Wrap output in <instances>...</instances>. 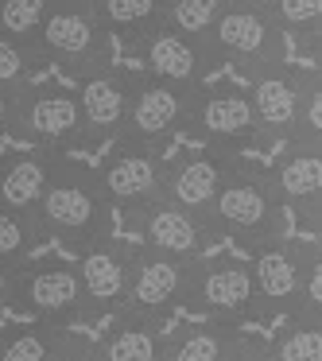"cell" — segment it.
<instances>
[{
  "label": "cell",
  "instance_id": "10",
  "mask_svg": "<svg viewBox=\"0 0 322 361\" xmlns=\"http://www.w3.org/2000/svg\"><path fill=\"white\" fill-rule=\"evenodd\" d=\"M190 264H194V260L171 257V252H156V249H148V245L132 249L128 291H125V307H120V311L163 322L171 311H179V307L187 303Z\"/></svg>",
  "mask_w": 322,
  "mask_h": 361
},
{
  "label": "cell",
  "instance_id": "28",
  "mask_svg": "<svg viewBox=\"0 0 322 361\" xmlns=\"http://www.w3.org/2000/svg\"><path fill=\"white\" fill-rule=\"evenodd\" d=\"M35 229L32 214L24 210H12L8 202H0V260H12V264H24L35 249Z\"/></svg>",
  "mask_w": 322,
  "mask_h": 361
},
{
  "label": "cell",
  "instance_id": "4",
  "mask_svg": "<svg viewBox=\"0 0 322 361\" xmlns=\"http://www.w3.org/2000/svg\"><path fill=\"white\" fill-rule=\"evenodd\" d=\"M252 288H256V314L287 319L299 307L314 303L318 288V245L268 237L252 245Z\"/></svg>",
  "mask_w": 322,
  "mask_h": 361
},
{
  "label": "cell",
  "instance_id": "9",
  "mask_svg": "<svg viewBox=\"0 0 322 361\" xmlns=\"http://www.w3.org/2000/svg\"><path fill=\"white\" fill-rule=\"evenodd\" d=\"M202 319L221 322H244L256 314V288H252V268L241 257L202 260L194 257L187 283V303Z\"/></svg>",
  "mask_w": 322,
  "mask_h": 361
},
{
  "label": "cell",
  "instance_id": "20",
  "mask_svg": "<svg viewBox=\"0 0 322 361\" xmlns=\"http://www.w3.org/2000/svg\"><path fill=\"white\" fill-rule=\"evenodd\" d=\"M249 342L241 338L237 322L202 319L179 326L171 338H163V357L167 361H225V357H249Z\"/></svg>",
  "mask_w": 322,
  "mask_h": 361
},
{
  "label": "cell",
  "instance_id": "23",
  "mask_svg": "<svg viewBox=\"0 0 322 361\" xmlns=\"http://www.w3.org/2000/svg\"><path fill=\"white\" fill-rule=\"evenodd\" d=\"M94 357H101V361H156V357H163L159 322L117 311V326L97 342Z\"/></svg>",
  "mask_w": 322,
  "mask_h": 361
},
{
  "label": "cell",
  "instance_id": "3",
  "mask_svg": "<svg viewBox=\"0 0 322 361\" xmlns=\"http://www.w3.org/2000/svg\"><path fill=\"white\" fill-rule=\"evenodd\" d=\"M283 221H287V210H283L268 171L264 167H249L237 156L210 206V229L218 237H233V241L252 249L268 237H280Z\"/></svg>",
  "mask_w": 322,
  "mask_h": 361
},
{
  "label": "cell",
  "instance_id": "2",
  "mask_svg": "<svg viewBox=\"0 0 322 361\" xmlns=\"http://www.w3.org/2000/svg\"><path fill=\"white\" fill-rule=\"evenodd\" d=\"M109 210L113 206L105 202L101 187H97L94 167H82L66 152H58L55 171H51L47 187L32 210V221L39 233L55 237L78 252L82 245L109 237Z\"/></svg>",
  "mask_w": 322,
  "mask_h": 361
},
{
  "label": "cell",
  "instance_id": "15",
  "mask_svg": "<svg viewBox=\"0 0 322 361\" xmlns=\"http://www.w3.org/2000/svg\"><path fill=\"white\" fill-rule=\"evenodd\" d=\"M132 47L140 51L144 59V71L156 74V78H167V82H182V86H202L206 74L218 71V59H213L210 43H198L190 35L175 32L171 24L159 20L156 27L132 39Z\"/></svg>",
  "mask_w": 322,
  "mask_h": 361
},
{
  "label": "cell",
  "instance_id": "25",
  "mask_svg": "<svg viewBox=\"0 0 322 361\" xmlns=\"http://www.w3.org/2000/svg\"><path fill=\"white\" fill-rule=\"evenodd\" d=\"M94 4H97L101 24L109 27V35H125L132 43L163 20L167 0H94Z\"/></svg>",
  "mask_w": 322,
  "mask_h": 361
},
{
  "label": "cell",
  "instance_id": "17",
  "mask_svg": "<svg viewBox=\"0 0 322 361\" xmlns=\"http://www.w3.org/2000/svg\"><path fill=\"white\" fill-rule=\"evenodd\" d=\"M128 264H132V249L113 237L82 245L74 268H78L82 295H86V314H117L125 307Z\"/></svg>",
  "mask_w": 322,
  "mask_h": 361
},
{
  "label": "cell",
  "instance_id": "5",
  "mask_svg": "<svg viewBox=\"0 0 322 361\" xmlns=\"http://www.w3.org/2000/svg\"><path fill=\"white\" fill-rule=\"evenodd\" d=\"M210 51L237 71L256 74L275 63H287V32L280 27L268 0H229L210 32Z\"/></svg>",
  "mask_w": 322,
  "mask_h": 361
},
{
  "label": "cell",
  "instance_id": "32",
  "mask_svg": "<svg viewBox=\"0 0 322 361\" xmlns=\"http://www.w3.org/2000/svg\"><path fill=\"white\" fill-rule=\"evenodd\" d=\"M16 268L12 260H0V307L12 303V288H16Z\"/></svg>",
  "mask_w": 322,
  "mask_h": 361
},
{
  "label": "cell",
  "instance_id": "24",
  "mask_svg": "<svg viewBox=\"0 0 322 361\" xmlns=\"http://www.w3.org/2000/svg\"><path fill=\"white\" fill-rule=\"evenodd\" d=\"M272 361H322V303L299 307L295 314H287L283 330L275 334V342L268 345Z\"/></svg>",
  "mask_w": 322,
  "mask_h": 361
},
{
  "label": "cell",
  "instance_id": "1",
  "mask_svg": "<svg viewBox=\"0 0 322 361\" xmlns=\"http://www.w3.org/2000/svg\"><path fill=\"white\" fill-rule=\"evenodd\" d=\"M256 140H322V74L291 71V63H275L252 74L249 90Z\"/></svg>",
  "mask_w": 322,
  "mask_h": 361
},
{
  "label": "cell",
  "instance_id": "18",
  "mask_svg": "<svg viewBox=\"0 0 322 361\" xmlns=\"http://www.w3.org/2000/svg\"><path fill=\"white\" fill-rule=\"evenodd\" d=\"M136 229H140L144 245L156 252H171V257H182V260H194L218 241V233L210 229V221L198 218V214L175 206L171 198H156L148 202L144 210L132 214Z\"/></svg>",
  "mask_w": 322,
  "mask_h": 361
},
{
  "label": "cell",
  "instance_id": "27",
  "mask_svg": "<svg viewBox=\"0 0 322 361\" xmlns=\"http://www.w3.org/2000/svg\"><path fill=\"white\" fill-rule=\"evenodd\" d=\"M268 4L287 39L295 35L303 47H314L322 39V0H268Z\"/></svg>",
  "mask_w": 322,
  "mask_h": 361
},
{
  "label": "cell",
  "instance_id": "13",
  "mask_svg": "<svg viewBox=\"0 0 322 361\" xmlns=\"http://www.w3.org/2000/svg\"><path fill=\"white\" fill-rule=\"evenodd\" d=\"M187 133L198 136L206 148L221 152H244L256 140V121H252L249 94L241 90H198L194 109H190Z\"/></svg>",
  "mask_w": 322,
  "mask_h": 361
},
{
  "label": "cell",
  "instance_id": "11",
  "mask_svg": "<svg viewBox=\"0 0 322 361\" xmlns=\"http://www.w3.org/2000/svg\"><path fill=\"white\" fill-rule=\"evenodd\" d=\"M12 303H20L27 314L47 322H70L86 314V295L74 260H32L16 268Z\"/></svg>",
  "mask_w": 322,
  "mask_h": 361
},
{
  "label": "cell",
  "instance_id": "19",
  "mask_svg": "<svg viewBox=\"0 0 322 361\" xmlns=\"http://www.w3.org/2000/svg\"><path fill=\"white\" fill-rule=\"evenodd\" d=\"M241 152H221V148H202L190 152V156L167 164V179H163V198H171L175 206L198 214V218L210 221V206L218 198L221 179L229 175L233 159Z\"/></svg>",
  "mask_w": 322,
  "mask_h": 361
},
{
  "label": "cell",
  "instance_id": "7",
  "mask_svg": "<svg viewBox=\"0 0 322 361\" xmlns=\"http://www.w3.org/2000/svg\"><path fill=\"white\" fill-rule=\"evenodd\" d=\"M97 187H101L105 202L125 210L132 218L136 210H144L148 202L163 198V179H167V159L159 144L132 140V136H117L113 152L101 159V167H94Z\"/></svg>",
  "mask_w": 322,
  "mask_h": 361
},
{
  "label": "cell",
  "instance_id": "22",
  "mask_svg": "<svg viewBox=\"0 0 322 361\" xmlns=\"http://www.w3.org/2000/svg\"><path fill=\"white\" fill-rule=\"evenodd\" d=\"M55 159H58L55 148H32L24 156L4 159L0 164V202H8L12 210L32 214L51 171H55Z\"/></svg>",
  "mask_w": 322,
  "mask_h": 361
},
{
  "label": "cell",
  "instance_id": "29",
  "mask_svg": "<svg viewBox=\"0 0 322 361\" xmlns=\"http://www.w3.org/2000/svg\"><path fill=\"white\" fill-rule=\"evenodd\" d=\"M51 0H0V32L12 39L35 43L43 16H47Z\"/></svg>",
  "mask_w": 322,
  "mask_h": 361
},
{
  "label": "cell",
  "instance_id": "12",
  "mask_svg": "<svg viewBox=\"0 0 322 361\" xmlns=\"http://www.w3.org/2000/svg\"><path fill=\"white\" fill-rule=\"evenodd\" d=\"M12 136H24L35 148H55L66 152L82 144V109L78 97L66 90H35L24 86L12 121Z\"/></svg>",
  "mask_w": 322,
  "mask_h": 361
},
{
  "label": "cell",
  "instance_id": "6",
  "mask_svg": "<svg viewBox=\"0 0 322 361\" xmlns=\"http://www.w3.org/2000/svg\"><path fill=\"white\" fill-rule=\"evenodd\" d=\"M35 51L70 74H86L109 63V27L101 24L94 0H51L35 32Z\"/></svg>",
  "mask_w": 322,
  "mask_h": 361
},
{
  "label": "cell",
  "instance_id": "30",
  "mask_svg": "<svg viewBox=\"0 0 322 361\" xmlns=\"http://www.w3.org/2000/svg\"><path fill=\"white\" fill-rule=\"evenodd\" d=\"M35 63H39L35 43L12 39L0 32V86H32Z\"/></svg>",
  "mask_w": 322,
  "mask_h": 361
},
{
  "label": "cell",
  "instance_id": "16",
  "mask_svg": "<svg viewBox=\"0 0 322 361\" xmlns=\"http://www.w3.org/2000/svg\"><path fill=\"white\" fill-rule=\"evenodd\" d=\"M128 94H132V74L113 71L109 63L78 74V109H82V144L117 140L128 117Z\"/></svg>",
  "mask_w": 322,
  "mask_h": 361
},
{
  "label": "cell",
  "instance_id": "31",
  "mask_svg": "<svg viewBox=\"0 0 322 361\" xmlns=\"http://www.w3.org/2000/svg\"><path fill=\"white\" fill-rule=\"evenodd\" d=\"M24 86H0V136H12V121H16V105Z\"/></svg>",
  "mask_w": 322,
  "mask_h": 361
},
{
  "label": "cell",
  "instance_id": "21",
  "mask_svg": "<svg viewBox=\"0 0 322 361\" xmlns=\"http://www.w3.org/2000/svg\"><path fill=\"white\" fill-rule=\"evenodd\" d=\"M63 357H89L86 345L63 322L39 319L0 338V361H63Z\"/></svg>",
  "mask_w": 322,
  "mask_h": 361
},
{
  "label": "cell",
  "instance_id": "26",
  "mask_svg": "<svg viewBox=\"0 0 322 361\" xmlns=\"http://www.w3.org/2000/svg\"><path fill=\"white\" fill-rule=\"evenodd\" d=\"M225 4L229 0H167L163 24H171L175 32L190 35L198 43H210V32H213V24H218Z\"/></svg>",
  "mask_w": 322,
  "mask_h": 361
},
{
  "label": "cell",
  "instance_id": "14",
  "mask_svg": "<svg viewBox=\"0 0 322 361\" xmlns=\"http://www.w3.org/2000/svg\"><path fill=\"white\" fill-rule=\"evenodd\" d=\"M280 195L283 210H291L303 226H322V140H291L287 152L264 167Z\"/></svg>",
  "mask_w": 322,
  "mask_h": 361
},
{
  "label": "cell",
  "instance_id": "8",
  "mask_svg": "<svg viewBox=\"0 0 322 361\" xmlns=\"http://www.w3.org/2000/svg\"><path fill=\"white\" fill-rule=\"evenodd\" d=\"M202 86H182V82H167L144 71L140 78H132V94H128V117L120 136L132 140H148L163 148L171 136L187 133L190 109Z\"/></svg>",
  "mask_w": 322,
  "mask_h": 361
}]
</instances>
